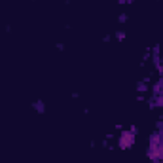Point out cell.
Masks as SVG:
<instances>
[{
  "mask_svg": "<svg viewBox=\"0 0 163 163\" xmlns=\"http://www.w3.org/2000/svg\"><path fill=\"white\" fill-rule=\"evenodd\" d=\"M125 21H127V15H125V13H122V15H119V23H125Z\"/></svg>",
  "mask_w": 163,
  "mask_h": 163,
  "instance_id": "cell-9",
  "label": "cell"
},
{
  "mask_svg": "<svg viewBox=\"0 0 163 163\" xmlns=\"http://www.w3.org/2000/svg\"><path fill=\"white\" fill-rule=\"evenodd\" d=\"M127 2H133V0H127Z\"/></svg>",
  "mask_w": 163,
  "mask_h": 163,
  "instance_id": "cell-11",
  "label": "cell"
},
{
  "mask_svg": "<svg viewBox=\"0 0 163 163\" xmlns=\"http://www.w3.org/2000/svg\"><path fill=\"white\" fill-rule=\"evenodd\" d=\"M127 2V0H119V4H125Z\"/></svg>",
  "mask_w": 163,
  "mask_h": 163,
  "instance_id": "cell-10",
  "label": "cell"
},
{
  "mask_svg": "<svg viewBox=\"0 0 163 163\" xmlns=\"http://www.w3.org/2000/svg\"><path fill=\"white\" fill-rule=\"evenodd\" d=\"M133 140H135V135L131 131H123L122 133V139H119V148H122V150L131 148L133 146Z\"/></svg>",
  "mask_w": 163,
  "mask_h": 163,
  "instance_id": "cell-1",
  "label": "cell"
},
{
  "mask_svg": "<svg viewBox=\"0 0 163 163\" xmlns=\"http://www.w3.org/2000/svg\"><path fill=\"white\" fill-rule=\"evenodd\" d=\"M32 106H34V110H36L38 114H44L46 106H44V103H42V101H34V103H32Z\"/></svg>",
  "mask_w": 163,
  "mask_h": 163,
  "instance_id": "cell-3",
  "label": "cell"
},
{
  "mask_svg": "<svg viewBox=\"0 0 163 163\" xmlns=\"http://www.w3.org/2000/svg\"><path fill=\"white\" fill-rule=\"evenodd\" d=\"M116 38H118V40H123V38H125V32H122V31H119V32L116 34Z\"/></svg>",
  "mask_w": 163,
  "mask_h": 163,
  "instance_id": "cell-8",
  "label": "cell"
},
{
  "mask_svg": "<svg viewBox=\"0 0 163 163\" xmlns=\"http://www.w3.org/2000/svg\"><path fill=\"white\" fill-rule=\"evenodd\" d=\"M154 93H155V95H158V93H161V83H159V82L154 86Z\"/></svg>",
  "mask_w": 163,
  "mask_h": 163,
  "instance_id": "cell-6",
  "label": "cell"
},
{
  "mask_svg": "<svg viewBox=\"0 0 163 163\" xmlns=\"http://www.w3.org/2000/svg\"><path fill=\"white\" fill-rule=\"evenodd\" d=\"M137 89H139V91H146V89H148V86H146L144 82H140L139 86H137Z\"/></svg>",
  "mask_w": 163,
  "mask_h": 163,
  "instance_id": "cell-4",
  "label": "cell"
},
{
  "mask_svg": "<svg viewBox=\"0 0 163 163\" xmlns=\"http://www.w3.org/2000/svg\"><path fill=\"white\" fill-rule=\"evenodd\" d=\"M158 154H159V159H163V142L158 146Z\"/></svg>",
  "mask_w": 163,
  "mask_h": 163,
  "instance_id": "cell-7",
  "label": "cell"
},
{
  "mask_svg": "<svg viewBox=\"0 0 163 163\" xmlns=\"http://www.w3.org/2000/svg\"><path fill=\"white\" fill-rule=\"evenodd\" d=\"M161 142H163V139H161L159 133H154L152 137H150V146H159Z\"/></svg>",
  "mask_w": 163,
  "mask_h": 163,
  "instance_id": "cell-2",
  "label": "cell"
},
{
  "mask_svg": "<svg viewBox=\"0 0 163 163\" xmlns=\"http://www.w3.org/2000/svg\"><path fill=\"white\" fill-rule=\"evenodd\" d=\"M158 106H163V95H159V97H155V101H154Z\"/></svg>",
  "mask_w": 163,
  "mask_h": 163,
  "instance_id": "cell-5",
  "label": "cell"
}]
</instances>
